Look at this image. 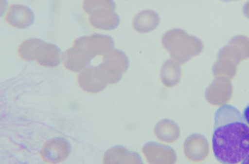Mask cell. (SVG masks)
<instances>
[{
  "mask_svg": "<svg viewBox=\"0 0 249 164\" xmlns=\"http://www.w3.org/2000/svg\"><path fill=\"white\" fill-rule=\"evenodd\" d=\"M212 149L215 158L224 164L242 163L249 153V124L235 107L222 105L214 117Z\"/></svg>",
  "mask_w": 249,
  "mask_h": 164,
  "instance_id": "6da1fadb",
  "label": "cell"
},
{
  "mask_svg": "<svg viewBox=\"0 0 249 164\" xmlns=\"http://www.w3.org/2000/svg\"><path fill=\"white\" fill-rule=\"evenodd\" d=\"M114 42L110 36L93 35L84 36L74 41L73 48L64 54L62 62L71 71H81L89 65L95 55H107L113 51Z\"/></svg>",
  "mask_w": 249,
  "mask_h": 164,
  "instance_id": "7a4b0ae2",
  "label": "cell"
},
{
  "mask_svg": "<svg viewBox=\"0 0 249 164\" xmlns=\"http://www.w3.org/2000/svg\"><path fill=\"white\" fill-rule=\"evenodd\" d=\"M246 58H249V38L242 36H234L218 55V61L213 68L214 76L217 78H233L237 65Z\"/></svg>",
  "mask_w": 249,
  "mask_h": 164,
  "instance_id": "3957f363",
  "label": "cell"
},
{
  "mask_svg": "<svg viewBox=\"0 0 249 164\" xmlns=\"http://www.w3.org/2000/svg\"><path fill=\"white\" fill-rule=\"evenodd\" d=\"M164 48L175 61L180 64L188 62L203 50L202 41L181 29H172L166 33L162 38Z\"/></svg>",
  "mask_w": 249,
  "mask_h": 164,
  "instance_id": "277c9868",
  "label": "cell"
},
{
  "mask_svg": "<svg viewBox=\"0 0 249 164\" xmlns=\"http://www.w3.org/2000/svg\"><path fill=\"white\" fill-rule=\"evenodd\" d=\"M18 54L26 61H36L44 67H56L60 62V51L52 43L36 38L25 40L20 44Z\"/></svg>",
  "mask_w": 249,
  "mask_h": 164,
  "instance_id": "5b68a950",
  "label": "cell"
},
{
  "mask_svg": "<svg viewBox=\"0 0 249 164\" xmlns=\"http://www.w3.org/2000/svg\"><path fill=\"white\" fill-rule=\"evenodd\" d=\"M83 6L89 14L92 26L111 31L119 25L120 19L115 12L116 4L113 0H86Z\"/></svg>",
  "mask_w": 249,
  "mask_h": 164,
  "instance_id": "8992f818",
  "label": "cell"
},
{
  "mask_svg": "<svg viewBox=\"0 0 249 164\" xmlns=\"http://www.w3.org/2000/svg\"><path fill=\"white\" fill-rule=\"evenodd\" d=\"M232 95V86L227 78H218L206 91V99L213 105H225Z\"/></svg>",
  "mask_w": 249,
  "mask_h": 164,
  "instance_id": "52a82bcc",
  "label": "cell"
},
{
  "mask_svg": "<svg viewBox=\"0 0 249 164\" xmlns=\"http://www.w3.org/2000/svg\"><path fill=\"white\" fill-rule=\"evenodd\" d=\"M8 24L15 28H27L35 21L34 11L24 5H11L5 16Z\"/></svg>",
  "mask_w": 249,
  "mask_h": 164,
  "instance_id": "ba28073f",
  "label": "cell"
},
{
  "mask_svg": "<svg viewBox=\"0 0 249 164\" xmlns=\"http://www.w3.org/2000/svg\"><path fill=\"white\" fill-rule=\"evenodd\" d=\"M186 156L192 161H202L206 158L209 152L208 143L204 136L194 134L186 139L184 144Z\"/></svg>",
  "mask_w": 249,
  "mask_h": 164,
  "instance_id": "9c48e42d",
  "label": "cell"
},
{
  "mask_svg": "<svg viewBox=\"0 0 249 164\" xmlns=\"http://www.w3.org/2000/svg\"><path fill=\"white\" fill-rule=\"evenodd\" d=\"M160 18L153 10L147 9L139 12L133 20V27L140 34H148L153 32L159 25Z\"/></svg>",
  "mask_w": 249,
  "mask_h": 164,
  "instance_id": "30bf717a",
  "label": "cell"
},
{
  "mask_svg": "<svg viewBox=\"0 0 249 164\" xmlns=\"http://www.w3.org/2000/svg\"><path fill=\"white\" fill-rule=\"evenodd\" d=\"M155 135L160 140L166 142H174L180 136L179 127L173 121L163 120L156 126Z\"/></svg>",
  "mask_w": 249,
  "mask_h": 164,
  "instance_id": "8fae6325",
  "label": "cell"
},
{
  "mask_svg": "<svg viewBox=\"0 0 249 164\" xmlns=\"http://www.w3.org/2000/svg\"><path fill=\"white\" fill-rule=\"evenodd\" d=\"M161 79L166 87H174L180 82L181 68L173 59H168L162 67Z\"/></svg>",
  "mask_w": 249,
  "mask_h": 164,
  "instance_id": "7c38bea8",
  "label": "cell"
},
{
  "mask_svg": "<svg viewBox=\"0 0 249 164\" xmlns=\"http://www.w3.org/2000/svg\"><path fill=\"white\" fill-rule=\"evenodd\" d=\"M55 152L59 153L62 157L66 159L70 153L69 143L62 139L52 140L49 143L45 144L43 150H42V156L45 161H50L53 163Z\"/></svg>",
  "mask_w": 249,
  "mask_h": 164,
  "instance_id": "4fadbf2b",
  "label": "cell"
},
{
  "mask_svg": "<svg viewBox=\"0 0 249 164\" xmlns=\"http://www.w3.org/2000/svg\"><path fill=\"white\" fill-rule=\"evenodd\" d=\"M243 117L245 119V121L249 124V105L246 106V108L243 111Z\"/></svg>",
  "mask_w": 249,
  "mask_h": 164,
  "instance_id": "5bb4252c",
  "label": "cell"
},
{
  "mask_svg": "<svg viewBox=\"0 0 249 164\" xmlns=\"http://www.w3.org/2000/svg\"><path fill=\"white\" fill-rule=\"evenodd\" d=\"M243 13H244V16L249 19V1L247 3H245V5L243 6Z\"/></svg>",
  "mask_w": 249,
  "mask_h": 164,
  "instance_id": "9a60e30c",
  "label": "cell"
},
{
  "mask_svg": "<svg viewBox=\"0 0 249 164\" xmlns=\"http://www.w3.org/2000/svg\"><path fill=\"white\" fill-rule=\"evenodd\" d=\"M242 164H249V153H248V155L243 159Z\"/></svg>",
  "mask_w": 249,
  "mask_h": 164,
  "instance_id": "2e32d148",
  "label": "cell"
},
{
  "mask_svg": "<svg viewBox=\"0 0 249 164\" xmlns=\"http://www.w3.org/2000/svg\"><path fill=\"white\" fill-rule=\"evenodd\" d=\"M222 1H225V2H230V1H236V0H222Z\"/></svg>",
  "mask_w": 249,
  "mask_h": 164,
  "instance_id": "e0dca14e",
  "label": "cell"
}]
</instances>
